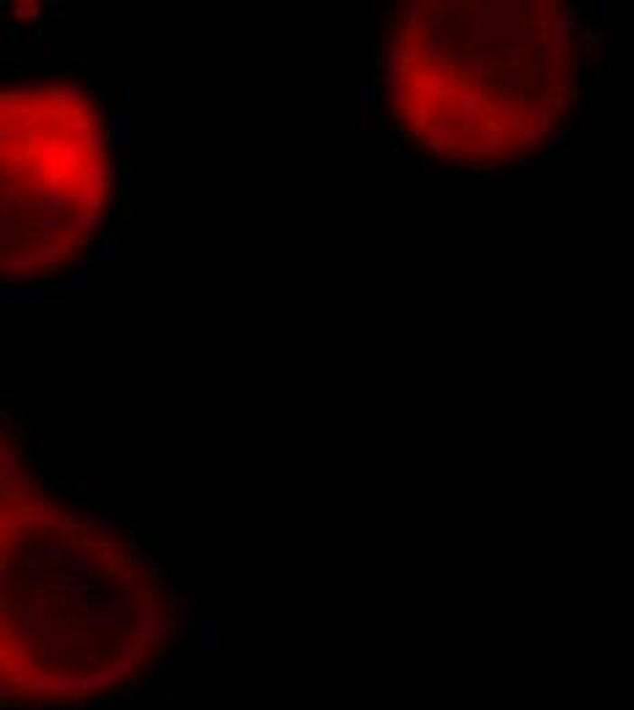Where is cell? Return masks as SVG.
<instances>
[{
    "label": "cell",
    "mask_w": 634,
    "mask_h": 710,
    "mask_svg": "<svg viewBox=\"0 0 634 710\" xmlns=\"http://www.w3.org/2000/svg\"><path fill=\"white\" fill-rule=\"evenodd\" d=\"M134 694H137L134 688H129V686H121V688H115V691H113V699H132Z\"/></svg>",
    "instance_id": "52a82bcc"
},
{
    "label": "cell",
    "mask_w": 634,
    "mask_h": 710,
    "mask_svg": "<svg viewBox=\"0 0 634 710\" xmlns=\"http://www.w3.org/2000/svg\"><path fill=\"white\" fill-rule=\"evenodd\" d=\"M110 194L102 121L79 88L39 82L4 93V254L33 233L14 276L33 279L79 254Z\"/></svg>",
    "instance_id": "6da1fadb"
},
{
    "label": "cell",
    "mask_w": 634,
    "mask_h": 710,
    "mask_svg": "<svg viewBox=\"0 0 634 710\" xmlns=\"http://www.w3.org/2000/svg\"><path fill=\"white\" fill-rule=\"evenodd\" d=\"M23 710H47V705H39V702H31V705H25Z\"/></svg>",
    "instance_id": "ba28073f"
},
{
    "label": "cell",
    "mask_w": 634,
    "mask_h": 710,
    "mask_svg": "<svg viewBox=\"0 0 634 710\" xmlns=\"http://www.w3.org/2000/svg\"><path fill=\"white\" fill-rule=\"evenodd\" d=\"M222 615L216 610H206L200 615V629H198V653L200 656H219L222 653Z\"/></svg>",
    "instance_id": "3957f363"
},
{
    "label": "cell",
    "mask_w": 634,
    "mask_h": 710,
    "mask_svg": "<svg viewBox=\"0 0 634 710\" xmlns=\"http://www.w3.org/2000/svg\"><path fill=\"white\" fill-rule=\"evenodd\" d=\"M151 530L156 533V541H159L161 547H172V544H175V536H178V528H175V525H170V522H167V525H153Z\"/></svg>",
    "instance_id": "8992f818"
},
{
    "label": "cell",
    "mask_w": 634,
    "mask_h": 710,
    "mask_svg": "<svg viewBox=\"0 0 634 710\" xmlns=\"http://www.w3.org/2000/svg\"><path fill=\"white\" fill-rule=\"evenodd\" d=\"M178 664H180V659L175 653H161L159 656V672H161L164 683H175L178 680Z\"/></svg>",
    "instance_id": "5b68a950"
},
{
    "label": "cell",
    "mask_w": 634,
    "mask_h": 710,
    "mask_svg": "<svg viewBox=\"0 0 634 710\" xmlns=\"http://www.w3.org/2000/svg\"><path fill=\"white\" fill-rule=\"evenodd\" d=\"M170 610H172V615H175V632H178V637H184V634H187V618H189V613L195 610V598L187 595V593H180V590H175V593H172V601H170Z\"/></svg>",
    "instance_id": "277c9868"
},
{
    "label": "cell",
    "mask_w": 634,
    "mask_h": 710,
    "mask_svg": "<svg viewBox=\"0 0 634 710\" xmlns=\"http://www.w3.org/2000/svg\"><path fill=\"white\" fill-rule=\"evenodd\" d=\"M77 680H79V694L102 696V694H107V691L121 688L124 675H121L113 664H107V667H94L87 675H82V678H77Z\"/></svg>",
    "instance_id": "7a4b0ae2"
}]
</instances>
